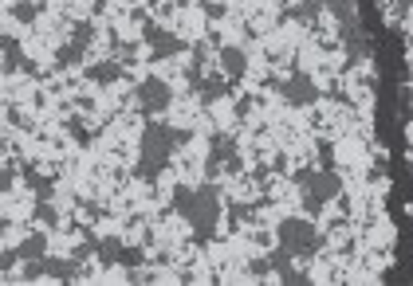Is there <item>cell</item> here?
<instances>
[{"label": "cell", "mask_w": 413, "mask_h": 286, "mask_svg": "<svg viewBox=\"0 0 413 286\" xmlns=\"http://www.w3.org/2000/svg\"><path fill=\"white\" fill-rule=\"evenodd\" d=\"M173 208L189 220L197 243H209V239L217 236V224H221V196H217V185H212V180H205L201 188L177 185L173 188Z\"/></svg>", "instance_id": "1"}, {"label": "cell", "mask_w": 413, "mask_h": 286, "mask_svg": "<svg viewBox=\"0 0 413 286\" xmlns=\"http://www.w3.org/2000/svg\"><path fill=\"white\" fill-rule=\"evenodd\" d=\"M189 141V129H173L165 122H150L142 129V157H138V177L142 180H158V173L170 165L173 149Z\"/></svg>", "instance_id": "2"}, {"label": "cell", "mask_w": 413, "mask_h": 286, "mask_svg": "<svg viewBox=\"0 0 413 286\" xmlns=\"http://www.w3.org/2000/svg\"><path fill=\"white\" fill-rule=\"evenodd\" d=\"M295 185L303 188V208H307L311 216H319L323 208L343 192V180H339L334 169H319V173H315V169H303V173H295Z\"/></svg>", "instance_id": "3"}, {"label": "cell", "mask_w": 413, "mask_h": 286, "mask_svg": "<svg viewBox=\"0 0 413 286\" xmlns=\"http://www.w3.org/2000/svg\"><path fill=\"white\" fill-rule=\"evenodd\" d=\"M276 239H280V247H287V251L299 255V259H311L315 251H319V243H323L311 220H292V216L276 224Z\"/></svg>", "instance_id": "4"}, {"label": "cell", "mask_w": 413, "mask_h": 286, "mask_svg": "<svg viewBox=\"0 0 413 286\" xmlns=\"http://www.w3.org/2000/svg\"><path fill=\"white\" fill-rule=\"evenodd\" d=\"M221 169H229V173H236L241 169V157H236V141L229 138V134H212L209 141V161H205V177H217Z\"/></svg>", "instance_id": "5"}, {"label": "cell", "mask_w": 413, "mask_h": 286, "mask_svg": "<svg viewBox=\"0 0 413 286\" xmlns=\"http://www.w3.org/2000/svg\"><path fill=\"white\" fill-rule=\"evenodd\" d=\"M170 102H173L170 83H161V79L138 83V106H142V114H161V110H170Z\"/></svg>", "instance_id": "6"}, {"label": "cell", "mask_w": 413, "mask_h": 286, "mask_svg": "<svg viewBox=\"0 0 413 286\" xmlns=\"http://www.w3.org/2000/svg\"><path fill=\"white\" fill-rule=\"evenodd\" d=\"M272 87L283 94V102H287V106H311V102L319 99V87H315L307 75H292L287 83H272Z\"/></svg>", "instance_id": "7"}, {"label": "cell", "mask_w": 413, "mask_h": 286, "mask_svg": "<svg viewBox=\"0 0 413 286\" xmlns=\"http://www.w3.org/2000/svg\"><path fill=\"white\" fill-rule=\"evenodd\" d=\"M146 43L154 48V59H170V55H182L185 51V40H177L173 31H165L161 24H146Z\"/></svg>", "instance_id": "8"}, {"label": "cell", "mask_w": 413, "mask_h": 286, "mask_svg": "<svg viewBox=\"0 0 413 286\" xmlns=\"http://www.w3.org/2000/svg\"><path fill=\"white\" fill-rule=\"evenodd\" d=\"M292 259H295V255L287 251V247H276L272 255H268V263H272V271L283 278V283H307V275H299V271H295Z\"/></svg>", "instance_id": "9"}, {"label": "cell", "mask_w": 413, "mask_h": 286, "mask_svg": "<svg viewBox=\"0 0 413 286\" xmlns=\"http://www.w3.org/2000/svg\"><path fill=\"white\" fill-rule=\"evenodd\" d=\"M197 90H201L205 106H212V102H221V99H229V94H232V79L221 71V75H212V79H201V87H197Z\"/></svg>", "instance_id": "10"}, {"label": "cell", "mask_w": 413, "mask_h": 286, "mask_svg": "<svg viewBox=\"0 0 413 286\" xmlns=\"http://www.w3.org/2000/svg\"><path fill=\"white\" fill-rule=\"evenodd\" d=\"M244 67H248V59H244V51L241 48H232V43H221V71L229 75L232 83L244 75Z\"/></svg>", "instance_id": "11"}, {"label": "cell", "mask_w": 413, "mask_h": 286, "mask_svg": "<svg viewBox=\"0 0 413 286\" xmlns=\"http://www.w3.org/2000/svg\"><path fill=\"white\" fill-rule=\"evenodd\" d=\"M87 79L99 83V87H111V83H119V79H122V63H119V59L91 63V67H87Z\"/></svg>", "instance_id": "12"}, {"label": "cell", "mask_w": 413, "mask_h": 286, "mask_svg": "<svg viewBox=\"0 0 413 286\" xmlns=\"http://www.w3.org/2000/svg\"><path fill=\"white\" fill-rule=\"evenodd\" d=\"M0 48H4V75H16V71L28 67V59H24L20 40H16V36H4V40H0Z\"/></svg>", "instance_id": "13"}, {"label": "cell", "mask_w": 413, "mask_h": 286, "mask_svg": "<svg viewBox=\"0 0 413 286\" xmlns=\"http://www.w3.org/2000/svg\"><path fill=\"white\" fill-rule=\"evenodd\" d=\"M24 185L36 192V200H51V192H55V185H51V177H43V173H36V165H24Z\"/></svg>", "instance_id": "14"}, {"label": "cell", "mask_w": 413, "mask_h": 286, "mask_svg": "<svg viewBox=\"0 0 413 286\" xmlns=\"http://www.w3.org/2000/svg\"><path fill=\"white\" fill-rule=\"evenodd\" d=\"M43 266H48V275L51 278H63V283H71V278H79V259L71 255V259H43Z\"/></svg>", "instance_id": "15"}, {"label": "cell", "mask_w": 413, "mask_h": 286, "mask_svg": "<svg viewBox=\"0 0 413 286\" xmlns=\"http://www.w3.org/2000/svg\"><path fill=\"white\" fill-rule=\"evenodd\" d=\"M323 8L331 12L343 28H354V0H323Z\"/></svg>", "instance_id": "16"}, {"label": "cell", "mask_w": 413, "mask_h": 286, "mask_svg": "<svg viewBox=\"0 0 413 286\" xmlns=\"http://www.w3.org/2000/svg\"><path fill=\"white\" fill-rule=\"evenodd\" d=\"M16 251H20V259H48V236L36 231V236H28Z\"/></svg>", "instance_id": "17"}, {"label": "cell", "mask_w": 413, "mask_h": 286, "mask_svg": "<svg viewBox=\"0 0 413 286\" xmlns=\"http://www.w3.org/2000/svg\"><path fill=\"white\" fill-rule=\"evenodd\" d=\"M43 12L40 0H16L12 4V20H20V24H36V16Z\"/></svg>", "instance_id": "18"}, {"label": "cell", "mask_w": 413, "mask_h": 286, "mask_svg": "<svg viewBox=\"0 0 413 286\" xmlns=\"http://www.w3.org/2000/svg\"><path fill=\"white\" fill-rule=\"evenodd\" d=\"M205 71V48L201 43H197V48H193V59H189V67H185V79H189V87H201V75Z\"/></svg>", "instance_id": "19"}, {"label": "cell", "mask_w": 413, "mask_h": 286, "mask_svg": "<svg viewBox=\"0 0 413 286\" xmlns=\"http://www.w3.org/2000/svg\"><path fill=\"white\" fill-rule=\"evenodd\" d=\"M119 251H122V239L119 236H107V239H99V251H95V255H99V263H119Z\"/></svg>", "instance_id": "20"}, {"label": "cell", "mask_w": 413, "mask_h": 286, "mask_svg": "<svg viewBox=\"0 0 413 286\" xmlns=\"http://www.w3.org/2000/svg\"><path fill=\"white\" fill-rule=\"evenodd\" d=\"M83 51H87V48H79V43L71 40L67 48H60V55H55V63H60V67H75V63L83 59Z\"/></svg>", "instance_id": "21"}, {"label": "cell", "mask_w": 413, "mask_h": 286, "mask_svg": "<svg viewBox=\"0 0 413 286\" xmlns=\"http://www.w3.org/2000/svg\"><path fill=\"white\" fill-rule=\"evenodd\" d=\"M36 220L48 224V227H55V224H60V212L51 208V200H36Z\"/></svg>", "instance_id": "22"}, {"label": "cell", "mask_w": 413, "mask_h": 286, "mask_svg": "<svg viewBox=\"0 0 413 286\" xmlns=\"http://www.w3.org/2000/svg\"><path fill=\"white\" fill-rule=\"evenodd\" d=\"M71 40L79 43V48H87V43L95 40V28H91V20H79L75 28H71Z\"/></svg>", "instance_id": "23"}, {"label": "cell", "mask_w": 413, "mask_h": 286, "mask_svg": "<svg viewBox=\"0 0 413 286\" xmlns=\"http://www.w3.org/2000/svg\"><path fill=\"white\" fill-rule=\"evenodd\" d=\"M119 263L126 266V271H134V266H142V251H138V247H126V243H122V251H119Z\"/></svg>", "instance_id": "24"}, {"label": "cell", "mask_w": 413, "mask_h": 286, "mask_svg": "<svg viewBox=\"0 0 413 286\" xmlns=\"http://www.w3.org/2000/svg\"><path fill=\"white\" fill-rule=\"evenodd\" d=\"M323 8V0H307V4H299V8H292L287 16H299V20H311L315 12Z\"/></svg>", "instance_id": "25"}, {"label": "cell", "mask_w": 413, "mask_h": 286, "mask_svg": "<svg viewBox=\"0 0 413 286\" xmlns=\"http://www.w3.org/2000/svg\"><path fill=\"white\" fill-rule=\"evenodd\" d=\"M248 212H256V208H244V204H232V208H229V227H241V224H244V216H248Z\"/></svg>", "instance_id": "26"}, {"label": "cell", "mask_w": 413, "mask_h": 286, "mask_svg": "<svg viewBox=\"0 0 413 286\" xmlns=\"http://www.w3.org/2000/svg\"><path fill=\"white\" fill-rule=\"evenodd\" d=\"M67 129L75 134V141H79V145H91V134L83 129V122H79V118H71V122H67Z\"/></svg>", "instance_id": "27"}, {"label": "cell", "mask_w": 413, "mask_h": 286, "mask_svg": "<svg viewBox=\"0 0 413 286\" xmlns=\"http://www.w3.org/2000/svg\"><path fill=\"white\" fill-rule=\"evenodd\" d=\"M201 8H205V16H209V20H221V16H224V4H217V0H205Z\"/></svg>", "instance_id": "28"}, {"label": "cell", "mask_w": 413, "mask_h": 286, "mask_svg": "<svg viewBox=\"0 0 413 286\" xmlns=\"http://www.w3.org/2000/svg\"><path fill=\"white\" fill-rule=\"evenodd\" d=\"M20 263V251H0V271H12Z\"/></svg>", "instance_id": "29"}, {"label": "cell", "mask_w": 413, "mask_h": 286, "mask_svg": "<svg viewBox=\"0 0 413 286\" xmlns=\"http://www.w3.org/2000/svg\"><path fill=\"white\" fill-rule=\"evenodd\" d=\"M268 271H272V263H268V259H252V263H248V275H268Z\"/></svg>", "instance_id": "30"}, {"label": "cell", "mask_w": 413, "mask_h": 286, "mask_svg": "<svg viewBox=\"0 0 413 286\" xmlns=\"http://www.w3.org/2000/svg\"><path fill=\"white\" fill-rule=\"evenodd\" d=\"M248 110H252V99H241V102H236V114H241V118H248Z\"/></svg>", "instance_id": "31"}, {"label": "cell", "mask_w": 413, "mask_h": 286, "mask_svg": "<svg viewBox=\"0 0 413 286\" xmlns=\"http://www.w3.org/2000/svg\"><path fill=\"white\" fill-rule=\"evenodd\" d=\"M405 99H409V106H413V90H405ZM409 138H413V126H409Z\"/></svg>", "instance_id": "32"}]
</instances>
